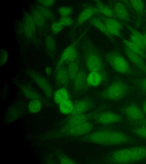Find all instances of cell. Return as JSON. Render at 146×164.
<instances>
[{"instance_id": "obj_36", "label": "cell", "mask_w": 146, "mask_h": 164, "mask_svg": "<svg viewBox=\"0 0 146 164\" xmlns=\"http://www.w3.org/2000/svg\"><path fill=\"white\" fill-rule=\"evenodd\" d=\"M58 21L64 26H70L74 23L73 20L69 16H61Z\"/></svg>"}, {"instance_id": "obj_8", "label": "cell", "mask_w": 146, "mask_h": 164, "mask_svg": "<svg viewBox=\"0 0 146 164\" xmlns=\"http://www.w3.org/2000/svg\"><path fill=\"white\" fill-rule=\"evenodd\" d=\"M120 111L133 122L141 121L146 117L141 108L134 102L122 108Z\"/></svg>"}, {"instance_id": "obj_18", "label": "cell", "mask_w": 146, "mask_h": 164, "mask_svg": "<svg viewBox=\"0 0 146 164\" xmlns=\"http://www.w3.org/2000/svg\"><path fill=\"white\" fill-rule=\"evenodd\" d=\"M130 5L137 16L136 25L139 26L145 14V9L144 2L142 0H130Z\"/></svg>"}, {"instance_id": "obj_45", "label": "cell", "mask_w": 146, "mask_h": 164, "mask_svg": "<svg viewBox=\"0 0 146 164\" xmlns=\"http://www.w3.org/2000/svg\"><path fill=\"white\" fill-rule=\"evenodd\" d=\"M45 71L47 75H51L52 72V69L50 67L47 66L45 69Z\"/></svg>"}, {"instance_id": "obj_10", "label": "cell", "mask_w": 146, "mask_h": 164, "mask_svg": "<svg viewBox=\"0 0 146 164\" xmlns=\"http://www.w3.org/2000/svg\"><path fill=\"white\" fill-rule=\"evenodd\" d=\"M92 120L99 124L107 125L121 122L123 119L119 114L111 111H102L96 114Z\"/></svg>"}, {"instance_id": "obj_31", "label": "cell", "mask_w": 146, "mask_h": 164, "mask_svg": "<svg viewBox=\"0 0 146 164\" xmlns=\"http://www.w3.org/2000/svg\"><path fill=\"white\" fill-rule=\"evenodd\" d=\"M131 82L142 93L146 95V77L140 78L131 79Z\"/></svg>"}, {"instance_id": "obj_41", "label": "cell", "mask_w": 146, "mask_h": 164, "mask_svg": "<svg viewBox=\"0 0 146 164\" xmlns=\"http://www.w3.org/2000/svg\"><path fill=\"white\" fill-rule=\"evenodd\" d=\"M64 27L58 21L54 22L51 25V30L54 34H57L60 32Z\"/></svg>"}, {"instance_id": "obj_30", "label": "cell", "mask_w": 146, "mask_h": 164, "mask_svg": "<svg viewBox=\"0 0 146 164\" xmlns=\"http://www.w3.org/2000/svg\"><path fill=\"white\" fill-rule=\"evenodd\" d=\"M42 108V104L39 99L31 100L28 105V109L31 113L36 114L39 112Z\"/></svg>"}, {"instance_id": "obj_6", "label": "cell", "mask_w": 146, "mask_h": 164, "mask_svg": "<svg viewBox=\"0 0 146 164\" xmlns=\"http://www.w3.org/2000/svg\"><path fill=\"white\" fill-rule=\"evenodd\" d=\"M87 30L86 28L76 39L66 47L62 52L55 68L56 71L62 66L64 63L68 64L75 60L80 54L77 48V45L84 36Z\"/></svg>"}, {"instance_id": "obj_46", "label": "cell", "mask_w": 146, "mask_h": 164, "mask_svg": "<svg viewBox=\"0 0 146 164\" xmlns=\"http://www.w3.org/2000/svg\"><path fill=\"white\" fill-rule=\"evenodd\" d=\"M143 35L144 44L146 48V32Z\"/></svg>"}, {"instance_id": "obj_39", "label": "cell", "mask_w": 146, "mask_h": 164, "mask_svg": "<svg viewBox=\"0 0 146 164\" xmlns=\"http://www.w3.org/2000/svg\"><path fill=\"white\" fill-rule=\"evenodd\" d=\"M59 161L61 164H76L77 163L66 155L63 154H59Z\"/></svg>"}, {"instance_id": "obj_25", "label": "cell", "mask_w": 146, "mask_h": 164, "mask_svg": "<svg viewBox=\"0 0 146 164\" xmlns=\"http://www.w3.org/2000/svg\"><path fill=\"white\" fill-rule=\"evenodd\" d=\"M103 80L102 75L97 72H90L87 75V83L90 87H96L98 86L102 83Z\"/></svg>"}, {"instance_id": "obj_13", "label": "cell", "mask_w": 146, "mask_h": 164, "mask_svg": "<svg viewBox=\"0 0 146 164\" xmlns=\"http://www.w3.org/2000/svg\"><path fill=\"white\" fill-rule=\"evenodd\" d=\"M94 127L93 124L87 122L61 132V135L64 136H69L85 135L92 131Z\"/></svg>"}, {"instance_id": "obj_14", "label": "cell", "mask_w": 146, "mask_h": 164, "mask_svg": "<svg viewBox=\"0 0 146 164\" xmlns=\"http://www.w3.org/2000/svg\"><path fill=\"white\" fill-rule=\"evenodd\" d=\"M100 13L96 7L89 5L84 6V8L79 15L72 31L81 25L85 22L89 20L94 16Z\"/></svg>"}, {"instance_id": "obj_3", "label": "cell", "mask_w": 146, "mask_h": 164, "mask_svg": "<svg viewBox=\"0 0 146 164\" xmlns=\"http://www.w3.org/2000/svg\"><path fill=\"white\" fill-rule=\"evenodd\" d=\"M137 89L133 86L127 85L120 77H117L107 87L98 93L102 98L112 101L120 100Z\"/></svg>"}, {"instance_id": "obj_26", "label": "cell", "mask_w": 146, "mask_h": 164, "mask_svg": "<svg viewBox=\"0 0 146 164\" xmlns=\"http://www.w3.org/2000/svg\"><path fill=\"white\" fill-rule=\"evenodd\" d=\"M22 93L27 98L31 100L40 99V97L38 93L32 87L28 85H24L21 87Z\"/></svg>"}, {"instance_id": "obj_4", "label": "cell", "mask_w": 146, "mask_h": 164, "mask_svg": "<svg viewBox=\"0 0 146 164\" xmlns=\"http://www.w3.org/2000/svg\"><path fill=\"white\" fill-rule=\"evenodd\" d=\"M107 62L116 72L129 75L141 76L143 72L135 66L132 67L121 53L117 50L108 52L105 55Z\"/></svg>"}, {"instance_id": "obj_2", "label": "cell", "mask_w": 146, "mask_h": 164, "mask_svg": "<svg viewBox=\"0 0 146 164\" xmlns=\"http://www.w3.org/2000/svg\"><path fill=\"white\" fill-rule=\"evenodd\" d=\"M146 158V145L119 149L109 153L105 159L106 163L125 164L141 161Z\"/></svg>"}, {"instance_id": "obj_40", "label": "cell", "mask_w": 146, "mask_h": 164, "mask_svg": "<svg viewBox=\"0 0 146 164\" xmlns=\"http://www.w3.org/2000/svg\"><path fill=\"white\" fill-rule=\"evenodd\" d=\"M46 47L48 50L52 51L55 48V43L53 38L51 36H48L45 40Z\"/></svg>"}, {"instance_id": "obj_33", "label": "cell", "mask_w": 146, "mask_h": 164, "mask_svg": "<svg viewBox=\"0 0 146 164\" xmlns=\"http://www.w3.org/2000/svg\"><path fill=\"white\" fill-rule=\"evenodd\" d=\"M131 123L133 126L131 130V132L139 138L146 140V126Z\"/></svg>"}, {"instance_id": "obj_22", "label": "cell", "mask_w": 146, "mask_h": 164, "mask_svg": "<svg viewBox=\"0 0 146 164\" xmlns=\"http://www.w3.org/2000/svg\"><path fill=\"white\" fill-rule=\"evenodd\" d=\"M95 2L96 7L100 14L106 17L118 20L112 9L109 5L104 4L100 1L96 0Z\"/></svg>"}, {"instance_id": "obj_43", "label": "cell", "mask_w": 146, "mask_h": 164, "mask_svg": "<svg viewBox=\"0 0 146 164\" xmlns=\"http://www.w3.org/2000/svg\"><path fill=\"white\" fill-rule=\"evenodd\" d=\"M132 123L137 125L146 126V117L141 121L136 122H132Z\"/></svg>"}, {"instance_id": "obj_34", "label": "cell", "mask_w": 146, "mask_h": 164, "mask_svg": "<svg viewBox=\"0 0 146 164\" xmlns=\"http://www.w3.org/2000/svg\"><path fill=\"white\" fill-rule=\"evenodd\" d=\"M104 23L108 32L112 36H117L121 39L122 38L120 32V30L113 26Z\"/></svg>"}, {"instance_id": "obj_7", "label": "cell", "mask_w": 146, "mask_h": 164, "mask_svg": "<svg viewBox=\"0 0 146 164\" xmlns=\"http://www.w3.org/2000/svg\"><path fill=\"white\" fill-rule=\"evenodd\" d=\"M105 105H102L94 111L87 113H84L69 117L64 125L61 132H63L70 128L80 125L92 119L98 114L107 108Z\"/></svg>"}, {"instance_id": "obj_19", "label": "cell", "mask_w": 146, "mask_h": 164, "mask_svg": "<svg viewBox=\"0 0 146 164\" xmlns=\"http://www.w3.org/2000/svg\"><path fill=\"white\" fill-rule=\"evenodd\" d=\"M90 25L95 27L103 33L112 42L114 41L113 36L108 32L105 23L98 17H93L89 20Z\"/></svg>"}, {"instance_id": "obj_17", "label": "cell", "mask_w": 146, "mask_h": 164, "mask_svg": "<svg viewBox=\"0 0 146 164\" xmlns=\"http://www.w3.org/2000/svg\"><path fill=\"white\" fill-rule=\"evenodd\" d=\"M124 51L129 59L134 66L146 75V61L142 57L131 50L123 44Z\"/></svg>"}, {"instance_id": "obj_35", "label": "cell", "mask_w": 146, "mask_h": 164, "mask_svg": "<svg viewBox=\"0 0 146 164\" xmlns=\"http://www.w3.org/2000/svg\"><path fill=\"white\" fill-rule=\"evenodd\" d=\"M36 9L45 19H50L52 18V14L47 7L41 5L38 6Z\"/></svg>"}, {"instance_id": "obj_16", "label": "cell", "mask_w": 146, "mask_h": 164, "mask_svg": "<svg viewBox=\"0 0 146 164\" xmlns=\"http://www.w3.org/2000/svg\"><path fill=\"white\" fill-rule=\"evenodd\" d=\"M29 75L31 78L41 89L48 97H50L52 94L51 87L48 81L36 71H30Z\"/></svg>"}, {"instance_id": "obj_11", "label": "cell", "mask_w": 146, "mask_h": 164, "mask_svg": "<svg viewBox=\"0 0 146 164\" xmlns=\"http://www.w3.org/2000/svg\"><path fill=\"white\" fill-rule=\"evenodd\" d=\"M87 75L84 67L82 66L73 81L72 91L75 93L84 92L90 87L87 81Z\"/></svg>"}, {"instance_id": "obj_32", "label": "cell", "mask_w": 146, "mask_h": 164, "mask_svg": "<svg viewBox=\"0 0 146 164\" xmlns=\"http://www.w3.org/2000/svg\"><path fill=\"white\" fill-rule=\"evenodd\" d=\"M31 13V15L36 25L42 26L44 25L45 18L37 9H33Z\"/></svg>"}, {"instance_id": "obj_23", "label": "cell", "mask_w": 146, "mask_h": 164, "mask_svg": "<svg viewBox=\"0 0 146 164\" xmlns=\"http://www.w3.org/2000/svg\"><path fill=\"white\" fill-rule=\"evenodd\" d=\"M69 98L68 91L65 87H62L57 89L53 95L54 102L58 105L63 101L69 99Z\"/></svg>"}, {"instance_id": "obj_15", "label": "cell", "mask_w": 146, "mask_h": 164, "mask_svg": "<svg viewBox=\"0 0 146 164\" xmlns=\"http://www.w3.org/2000/svg\"><path fill=\"white\" fill-rule=\"evenodd\" d=\"M134 142V139L131 137L122 132L113 129L109 138L108 146L131 144Z\"/></svg>"}, {"instance_id": "obj_12", "label": "cell", "mask_w": 146, "mask_h": 164, "mask_svg": "<svg viewBox=\"0 0 146 164\" xmlns=\"http://www.w3.org/2000/svg\"><path fill=\"white\" fill-rule=\"evenodd\" d=\"M73 103V111L68 118L84 113L92 109L94 105L92 99L87 97L76 100Z\"/></svg>"}, {"instance_id": "obj_29", "label": "cell", "mask_w": 146, "mask_h": 164, "mask_svg": "<svg viewBox=\"0 0 146 164\" xmlns=\"http://www.w3.org/2000/svg\"><path fill=\"white\" fill-rule=\"evenodd\" d=\"M121 39L123 44L126 45L132 51L141 56L146 61V53L143 52L130 41L126 40L123 38Z\"/></svg>"}, {"instance_id": "obj_44", "label": "cell", "mask_w": 146, "mask_h": 164, "mask_svg": "<svg viewBox=\"0 0 146 164\" xmlns=\"http://www.w3.org/2000/svg\"><path fill=\"white\" fill-rule=\"evenodd\" d=\"M141 108L146 116V98L143 101Z\"/></svg>"}, {"instance_id": "obj_28", "label": "cell", "mask_w": 146, "mask_h": 164, "mask_svg": "<svg viewBox=\"0 0 146 164\" xmlns=\"http://www.w3.org/2000/svg\"><path fill=\"white\" fill-rule=\"evenodd\" d=\"M58 108L61 114L66 115H69L73 111V103L69 99L59 104Z\"/></svg>"}, {"instance_id": "obj_1", "label": "cell", "mask_w": 146, "mask_h": 164, "mask_svg": "<svg viewBox=\"0 0 146 164\" xmlns=\"http://www.w3.org/2000/svg\"><path fill=\"white\" fill-rule=\"evenodd\" d=\"M82 48L83 60L86 68L90 72L100 73L103 77V84L108 85L109 79L105 63L97 48L91 41L87 40L83 43Z\"/></svg>"}, {"instance_id": "obj_20", "label": "cell", "mask_w": 146, "mask_h": 164, "mask_svg": "<svg viewBox=\"0 0 146 164\" xmlns=\"http://www.w3.org/2000/svg\"><path fill=\"white\" fill-rule=\"evenodd\" d=\"M56 79L59 85L66 87L70 79L67 68L62 66L56 71Z\"/></svg>"}, {"instance_id": "obj_38", "label": "cell", "mask_w": 146, "mask_h": 164, "mask_svg": "<svg viewBox=\"0 0 146 164\" xmlns=\"http://www.w3.org/2000/svg\"><path fill=\"white\" fill-rule=\"evenodd\" d=\"M9 57V53L7 50L1 49L0 53V66L1 67L5 65Z\"/></svg>"}, {"instance_id": "obj_5", "label": "cell", "mask_w": 146, "mask_h": 164, "mask_svg": "<svg viewBox=\"0 0 146 164\" xmlns=\"http://www.w3.org/2000/svg\"><path fill=\"white\" fill-rule=\"evenodd\" d=\"M113 129L110 125H104L97 130L80 138L81 141L102 145H107Z\"/></svg>"}, {"instance_id": "obj_42", "label": "cell", "mask_w": 146, "mask_h": 164, "mask_svg": "<svg viewBox=\"0 0 146 164\" xmlns=\"http://www.w3.org/2000/svg\"><path fill=\"white\" fill-rule=\"evenodd\" d=\"M38 2L42 5L46 7H48L52 5L54 3V0H39Z\"/></svg>"}, {"instance_id": "obj_9", "label": "cell", "mask_w": 146, "mask_h": 164, "mask_svg": "<svg viewBox=\"0 0 146 164\" xmlns=\"http://www.w3.org/2000/svg\"><path fill=\"white\" fill-rule=\"evenodd\" d=\"M108 4L118 20L125 23L131 21L127 6L121 1H109Z\"/></svg>"}, {"instance_id": "obj_37", "label": "cell", "mask_w": 146, "mask_h": 164, "mask_svg": "<svg viewBox=\"0 0 146 164\" xmlns=\"http://www.w3.org/2000/svg\"><path fill=\"white\" fill-rule=\"evenodd\" d=\"M58 11L61 16H69L72 13V9L70 7L62 6L58 8Z\"/></svg>"}, {"instance_id": "obj_24", "label": "cell", "mask_w": 146, "mask_h": 164, "mask_svg": "<svg viewBox=\"0 0 146 164\" xmlns=\"http://www.w3.org/2000/svg\"><path fill=\"white\" fill-rule=\"evenodd\" d=\"M80 62L79 56L75 60L68 64L67 69L70 80L72 82L79 71Z\"/></svg>"}, {"instance_id": "obj_21", "label": "cell", "mask_w": 146, "mask_h": 164, "mask_svg": "<svg viewBox=\"0 0 146 164\" xmlns=\"http://www.w3.org/2000/svg\"><path fill=\"white\" fill-rule=\"evenodd\" d=\"M24 31L25 35L28 37H31L36 30V24L31 15L27 13L24 17Z\"/></svg>"}, {"instance_id": "obj_27", "label": "cell", "mask_w": 146, "mask_h": 164, "mask_svg": "<svg viewBox=\"0 0 146 164\" xmlns=\"http://www.w3.org/2000/svg\"><path fill=\"white\" fill-rule=\"evenodd\" d=\"M96 16L104 23L113 26L120 30H122L123 28L122 23L117 19L106 17L100 13L99 14Z\"/></svg>"}]
</instances>
